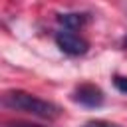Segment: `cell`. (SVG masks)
<instances>
[{"label": "cell", "mask_w": 127, "mask_h": 127, "mask_svg": "<svg viewBox=\"0 0 127 127\" xmlns=\"http://www.w3.org/2000/svg\"><path fill=\"white\" fill-rule=\"evenodd\" d=\"M2 103L10 109H16V111H24V113H30L34 117H40V119H58L60 117V107L54 103V101H48V99H42L34 93H28V91H22V89H12V91H6L4 97H2Z\"/></svg>", "instance_id": "6da1fadb"}, {"label": "cell", "mask_w": 127, "mask_h": 127, "mask_svg": "<svg viewBox=\"0 0 127 127\" xmlns=\"http://www.w3.org/2000/svg\"><path fill=\"white\" fill-rule=\"evenodd\" d=\"M54 42L67 56H83L89 50V42L85 38H81V36L73 34V30H65V28L54 34Z\"/></svg>", "instance_id": "7a4b0ae2"}, {"label": "cell", "mask_w": 127, "mask_h": 127, "mask_svg": "<svg viewBox=\"0 0 127 127\" xmlns=\"http://www.w3.org/2000/svg\"><path fill=\"white\" fill-rule=\"evenodd\" d=\"M71 99L75 103L83 105V107H89V109L101 107L105 103V95H103L101 87H97L93 83H81V85H77L73 89V93H71Z\"/></svg>", "instance_id": "3957f363"}, {"label": "cell", "mask_w": 127, "mask_h": 127, "mask_svg": "<svg viewBox=\"0 0 127 127\" xmlns=\"http://www.w3.org/2000/svg\"><path fill=\"white\" fill-rule=\"evenodd\" d=\"M58 22L65 30H79L81 26H85L89 22V14H85V12H64V14H58Z\"/></svg>", "instance_id": "277c9868"}, {"label": "cell", "mask_w": 127, "mask_h": 127, "mask_svg": "<svg viewBox=\"0 0 127 127\" xmlns=\"http://www.w3.org/2000/svg\"><path fill=\"white\" fill-rule=\"evenodd\" d=\"M81 127H121V125L111 123V121H105V119H91V121L83 123Z\"/></svg>", "instance_id": "5b68a950"}, {"label": "cell", "mask_w": 127, "mask_h": 127, "mask_svg": "<svg viewBox=\"0 0 127 127\" xmlns=\"http://www.w3.org/2000/svg\"><path fill=\"white\" fill-rule=\"evenodd\" d=\"M113 85H115L121 93H127V77H123V75H113Z\"/></svg>", "instance_id": "8992f818"}, {"label": "cell", "mask_w": 127, "mask_h": 127, "mask_svg": "<svg viewBox=\"0 0 127 127\" xmlns=\"http://www.w3.org/2000/svg\"><path fill=\"white\" fill-rule=\"evenodd\" d=\"M6 127H44V125L30 123V121H10V123H6Z\"/></svg>", "instance_id": "52a82bcc"}, {"label": "cell", "mask_w": 127, "mask_h": 127, "mask_svg": "<svg viewBox=\"0 0 127 127\" xmlns=\"http://www.w3.org/2000/svg\"><path fill=\"white\" fill-rule=\"evenodd\" d=\"M121 46H123V48H127V36L123 38V42H121Z\"/></svg>", "instance_id": "ba28073f"}]
</instances>
